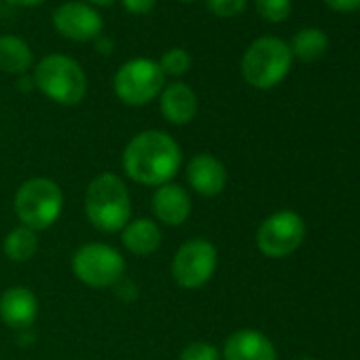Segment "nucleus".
Here are the masks:
<instances>
[{"label":"nucleus","mask_w":360,"mask_h":360,"mask_svg":"<svg viewBox=\"0 0 360 360\" xmlns=\"http://www.w3.org/2000/svg\"><path fill=\"white\" fill-rule=\"evenodd\" d=\"M305 240V221L292 210L269 214L257 229V248L267 259H286Z\"/></svg>","instance_id":"obj_9"},{"label":"nucleus","mask_w":360,"mask_h":360,"mask_svg":"<svg viewBox=\"0 0 360 360\" xmlns=\"http://www.w3.org/2000/svg\"><path fill=\"white\" fill-rule=\"evenodd\" d=\"M85 217L104 233H117L131 221V195L123 178L115 172H102L85 191Z\"/></svg>","instance_id":"obj_2"},{"label":"nucleus","mask_w":360,"mask_h":360,"mask_svg":"<svg viewBox=\"0 0 360 360\" xmlns=\"http://www.w3.org/2000/svg\"><path fill=\"white\" fill-rule=\"evenodd\" d=\"M187 183L202 198H217L227 187V167L210 153H198L187 163Z\"/></svg>","instance_id":"obj_11"},{"label":"nucleus","mask_w":360,"mask_h":360,"mask_svg":"<svg viewBox=\"0 0 360 360\" xmlns=\"http://www.w3.org/2000/svg\"><path fill=\"white\" fill-rule=\"evenodd\" d=\"M39 316V299L28 286H9L0 295V318L9 328L24 330L34 324Z\"/></svg>","instance_id":"obj_13"},{"label":"nucleus","mask_w":360,"mask_h":360,"mask_svg":"<svg viewBox=\"0 0 360 360\" xmlns=\"http://www.w3.org/2000/svg\"><path fill=\"white\" fill-rule=\"evenodd\" d=\"M288 47L292 58H299L301 62H316L326 53L328 39L318 28H305L292 37V43Z\"/></svg>","instance_id":"obj_18"},{"label":"nucleus","mask_w":360,"mask_h":360,"mask_svg":"<svg viewBox=\"0 0 360 360\" xmlns=\"http://www.w3.org/2000/svg\"><path fill=\"white\" fill-rule=\"evenodd\" d=\"M157 64L165 77H183L191 68V56L185 49L174 47V49H167Z\"/></svg>","instance_id":"obj_20"},{"label":"nucleus","mask_w":360,"mask_h":360,"mask_svg":"<svg viewBox=\"0 0 360 360\" xmlns=\"http://www.w3.org/2000/svg\"><path fill=\"white\" fill-rule=\"evenodd\" d=\"M87 3L96 5V7H106V5H112L115 0H87Z\"/></svg>","instance_id":"obj_27"},{"label":"nucleus","mask_w":360,"mask_h":360,"mask_svg":"<svg viewBox=\"0 0 360 360\" xmlns=\"http://www.w3.org/2000/svg\"><path fill=\"white\" fill-rule=\"evenodd\" d=\"M223 360H278L274 341L257 328L231 333L223 345Z\"/></svg>","instance_id":"obj_14"},{"label":"nucleus","mask_w":360,"mask_h":360,"mask_svg":"<svg viewBox=\"0 0 360 360\" xmlns=\"http://www.w3.org/2000/svg\"><path fill=\"white\" fill-rule=\"evenodd\" d=\"M123 7L127 9V13L131 15H146L155 9L157 0H121Z\"/></svg>","instance_id":"obj_24"},{"label":"nucleus","mask_w":360,"mask_h":360,"mask_svg":"<svg viewBox=\"0 0 360 360\" xmlns=\"http://www.w3.org/2000/svg\"><path fill=\"white\" fill-rule=\"evenodd\" d=\"M117 98L127 106H144L153 102L165 87V75L150 58L127 60L112 81Z\"/></svg>","instance_id":"obj_7"},{"label":"nucleus","mask_w":360,"mask_h":360,"mask_svg":"<svg viewBox=\"0 0 360 360\" xmlns=\"http://www.w3.org/2000/svg\"><path fill=\"white\" fill-rule=\"evenodd\" d=\"M64 210V193L51 178L37 176L26 180L15 191L13 212L24 227L32 231H45L58 223Z\"/></svg>","instance_id":"obj_3"},{"label":"nucleus","mask_w":360,"mask_h":360,"mask_svg":"<svg viewBox=\"0 0 360 360\" xmlns=\"http://www.w3.org/2000/svg\"><path fill=\"white\" fill-rule=\"evenodd\" d=\"M34 56L30 45L15 34L0 37V70L7 75H24L32 68Z\"/></svg>","instance_id":"obj_17"},{"label":"nucleus","mask_w":360,"mask_h":360,"mask_svg":"<svg viewBox=\"0 0 360 360\" xmlns=\"http://www.w3.org/2000/svg\"><path fill=\"white\" fill-rule=\"evenodd\" d=\"M123 172L134 183L144 187H161L172 183L183 165V150L178 142L161 129H144L136 134L121 155Z\"/></svg>","instance_id":"obj_1"},{"label":"nucleus","mask_w":360,"mask_h":360,"mask_svg":"<svg viewBox=\"0 0 360 360\" xmlns=\"http://www.w3.org/2000/svg\"><path fill=\"white\" fill-rule=\"evenodd\" d=\"M7 3H11L15 7H37V5L45 3V0H7Z\"/></svg>","instance_id":"obj_26"},{"label":"nucleus","mask_w":360,"mask_h":360,"mask_svg":"<svg viewBox=\"0 0 360 360\" xmlns=\"http://www.w3.org/2000/svg\"><path fill=\"white\" fill-rule=\"evenodd\" d=\"M255 5L259 15L271 24H280L288 20L292 11V0H255Z\"/></svg>","instance_id":"obj_21"},{"label":"nucleus","mask_w":360,"mask_h":360,"mask_svg":"<svg viewBox=\"0 0 360 360\" xmlns=\"http://www.w3.org/2000/svg\"><path fill=\"white\" fill-rule=\"evenodd\" d=\"M180 3H193V0H180Z\"/></svg>","instance_id":"obj_29"},{"label":"nucleus","mask_w":360,"mask_h":360,"mask_svg":"<svg viewBox=\"0 0 360 360\" xmlns=\"http://www.w3.org/2000/svg\"><path fill=\"white\" fill-rule=\"evenodd\" d=\"M121 242L136 257H150L161 246V229L153 219H131L121 229Z\"/></svg>","instance_id":"obj_16"},{"label":"nucleus","mask_w":360,"mask_h":360,"mask_svg":"<svg viewBox=\"0 0 360 360\" xmlns=\"http://www.w3.org/2000/svg\"><path fill=\"white\" fill-rule=\"evenodd\" d=\"M70 265L75 278L89 288H108L119 284L127 267L123 255L115 246L102 242H89L77 248Z\"/></svg>","instance_id":"obj_6"},{"label":"nucleus","mask_w":360,"mask_h":360,"mask_svg":"<svg viewBox=\"0 0 360 360\" xmlns=\"http://www.w3.org/2000/svg\"><path fill=\"white\" fill-rule=\"evenodd\" d=\"M34 85L43 96L62 106H77L87 94V77L77 60L64 53L45 56L32 77Z\"/></svg>","instance_id":"obj_4"},{"label":"nucleus","mask_w":360,"mask_h":360,"mask_svg":"<svg viewBox=\"0 0 360 360\" xmlns=\"http://www.w3.org/2000/svg\"><path fill=\"white\" fill-rule=\"evenodd\" d=\"M324 5L337 13H352L360 9V0H324Z\"/></svg>","instance_id":"obj_25"},{"label":"nucleus","mask_w":360,"mask_h":360,"mask_svg":"<svg viewBox=\"0 0 360 360\" xmlns=\"http://www.w3.org/2000/svg\"><path fill=\"white\" fill-rule=\"evenodd\" d=\"M159 108L167 123L187 125L198 115V96L187 83H172L159 94Z\"/></svg>","instance_id":"obj_15"},{"label":"nucleus","mask_w":360,"mask_h":360,"mask_svg":"<svg viewBox=\"0 0 360 360\" xmlns=\"http://www.w3.org/2000/svg\"><path fill=\"white\" fill-rule=\"evenodd\" d=\"M299 360H316V358H309V356H305V358H299Z\"/></svg>","instance_id":"obj_28"},{"label":"nucleus","mask_w":360,"mask_h":360,"mask_svg":"<svg viewBox=\"0 0 360 360\" xmlns=\"http://www.w3.org/2000/svg\"><path fill=\"white\" fill-rule=\"evenodd\" d=\"M53 28L70 41L87 43L102 34V15L87 3H64L53 11Z\"/></svg>","instance_id":"obj_10"},{"label":"nucleus","mask_w":360,"mask_h":360,"mask_svg":"<svg viewBox=\"0 0 360 360\" xmlns=\"http://www.w3.org/2000/svg\"><path fill=\"white\" fill-rule=\"evenodd\" d=\"M150 210L155 219L167 227H180L187 223L193 210L189 191L178 183H165L155 189L150 198Z\"/></svg>","instance_id":"obj_12"},{"label":"nucleus","mask_w":360,"mask_h":360,"mask_svg":"<svg viewBox=\"0 0 360 360\" xmlns=\"http://www.w3.org/2000/svg\"><path fill=\"white\" fill-rule=\"evenodd\" d=\"M5 255L15 261V263H26L30 261L37 250H39V238H37V231H32L30 227H24V225H18L15 229H11L5 238Z\"/></svg>","instance_id":"obj_19"},{"label":"nucleus","mask_w":360,"mask_h":360,"mask_svg":"<svg viewBox=\"0 0 360 360\" xmlns=\"http://www.w3.org/2000/svg\"><path fill=\"white\" fill-rule=\"evenodd\" d=\"M292 66L288 43L278 37H261L248 45L242 58V77L255 89H271L286 79Z\"/></svg>","instance_id":"obj_5"},{"label":"nucleus","mask_w":360,"mask_h":360,"mask_svg":"<svg viewBox=\"0 0 360 360\" xmlns=\"http://www.w3.org/2000/svg\"><path fill=\"white\" fill-rule=\"evenodd\" d=\"M248 0H208V9L217 18H236L246 9Z\"/></svg>","instance_id":"obj_23"},{"label":"nucleus","mask_w":360,"mask_h":360,"mask_svg":"<svg viewBox=\"0 0 360 360\" xmlns=\"http://www.w3.org/2000/svg\"><path fill=\"white\" fill-rule=\"evenodd\" d=\"M219 252L206 238H193L180 246L172 259V278L180 288L195 290L208 284L217 271Z\"/></svg>","instance_id":"obj_8"},{"label":"nucleus","mask_w":360,"mask_h":360,"mask_svg":"<svg viewBox=\"0 0 360 360\" xmlns=\"http://www.w3.org/2000/svg\"><path fill=\"white\" fill-rule=\"evenodd\" d=\"M178 360H221V352L217 345H212L208 341H193V343L185 345Z\"/></svg>","instance_id":"obj_22"}]
</instances>
